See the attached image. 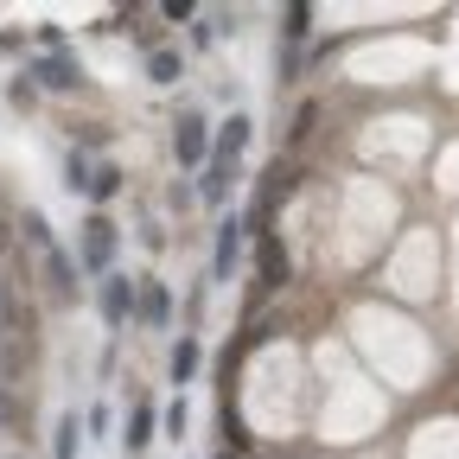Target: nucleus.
Listing matches in <instances>:
<instances>
[{"mask_svg": "<svg viewBox=\"0 0 459 459\" xmlns=\"http://www.w3.org/2000/svg\"><path fill=\"white\" fill-rule=\"evenodd\" d=\"M198 377V338L186 332L179 344H172V383H192Z\"/></svg>", "mask_w": 459, "mask_h": 459, "instance_id": "1a4fd4ad", "label": "nucleus"}, {"mask_svg": "<svg viewBox=\"0 0 459 459\" xmlns=\"http://www.w3.org/2000/svg\"><path fill=\"white\" fill-rule=\"evenodd\" d=\"M153 421H160V415H153V402H141L134 421H128V453H141V446L153 440Z\"/></svg>", "mask_w": 459, "mask_h": 459, "instance_id": "ddd939ff", "label": "nucleus"}, {"mask_svg": "<svg viewBox=\"0 0 459 459\" xmlns=\"http://www.w3.org/2000/svg\"><path fill=\"white\" fill-rule=\"evenodd\" d=\"M65 192H71V198H77V192H90V160H83V153H71V160H65Z\"/></svg>", "mask_w": 459, "mask_h": 459, "instance_id": "2eb2a0df", "label": "nucleus"}, {"mask_svg": "<svg viewBox=\"0 0 459 459\" xmlns=\"http://www.w3.org/2000/svg\"><path fill=\"white\" fill-rule=\"evenodd\" d=\"M230 179H237V166H217V160H211V166H204V186H198V198H204V204H223Z\"/></svg>", "mask_w": 459, "mask_h": 459, "instance_id": "9d476101", "label": "nucleus"}, {"mask_svg": "<svg viewBox=\"0 0 459 459\" xmlns=\"http://www.w3.org/2000/svg\"><path fill=\"white\" fill-rule=\"evenodd\" d=\"M249 128H255L249 115H230V122L217 128V153H211V160H217V166H237V160H243V147H249Z\"/></svg>", "mask_w": 459, "mask_h": 459, "instance_id": "0eeeda50", "label": "nucleus"}, {"mask_svg": "<svg viewBox=\"0 0 459 459\" xmlns=\"http://www.w3.org/2000/svg\"><path fill=\"white\" fill-rule=\"evenodd\" d=\"M172 153H179V166H204L211 134H204V115H198V108L179 115V128H172Z\"/></svg>", "mask_w": 459, "mask_h": 459, "instance_id": "7ed1b4c3", "label": "nucleus"}, {"mask_svg": "<svg viewBox=\"0 0 459 459\" xmlns=\"http://www.w3.org/2000/svg\"><path fill=\"white\" fill-rule=\"evenodd\" d=\"M211 39H217V20H198V26H192V45H198V51H204V45H211Z\"/></svg>", "mask_w": 459, "mask_h": 459, "instance_id": "4be33fe9", "label": "nucleus"}, {"mask_svg": "<svg viewBox=\"0 0 459 459\" xmlns=\"http://www.w3.org/2000/svg\"><path fill=\"white\" fill-rule=\"evenodd\" d=\"M13 421H20V402H13L7 389H0V428H13Z\"/></svg>", "mask_w": 459, "mask_h": 459, "instance_id": "412c9836", "label": "nucleus"}, {"mask_svg": "<svg viewBox=\"0 0 459 459\" xmlns=\"http://www.w3.org/2000/svg\"><path fill=\"white\" fill-rule=\"evenodd\" d=\"M262 274H268V287H274V281H287V255H281V243H274V237L262 243Z\"/></svg>", "mask_w": 459, "mask_h": 459, "instance_id": "f3484780", "label": "nucleus"}, {"mask_svg": "<svg viewBox=\"0 0 459 459\" xmlns=\"http://www.w3.org/2000/svg\"><path fill=\"white\" fill-rule=\"evenodd\" d=\"M51 459H77V415L57 421V434H51Z\"/></svg>", "mask_w": 459, "mask_h": 459, "instance_id": "4468645a", "label": "nucleus"}, {"mask_svg": "<svg viewBox=\"0 0 459 459\" xmlns=\"http://www.w3.org/2000/svg\"><path fill=\"white\" fill-rule=\"evenodd\" d=\"M26 77H39L45 90H77V83H83V65H77L71 51H45V57H32V65H26Z\"/></svg>", "mask_w": 459, "mask_h": 459, "instance_id": "f03ea898", "label": "nucleus"}, {"mask_svg": "<svg viewBox=\"0 0 459 459\" xmlns=\"http://www.w3.org/2000/svg\"><path fill=\"white\" fill-rule=\"evenodd\" d=\"M122 179H128L122 166H96V172H90V198H96V204H108L115 192H122Z\"/></svg>", "mask_w": 459, "mask_h": 459, "instance_id": "f8f14e48", "label": "nucleus"}, {"mask_svg": "<svg viewBox=\"0 0 459 459\" xmlns=\"http://www.w3.org/2000/svg\"><path fill=\"white\" fill-rule=\"evenodd\" d=\"M307 20H313L307 7H287V26H281V32H287V45H300V39H307Z\"/></svg>", "mask_w": 459, "mask_h": 459, "instance_id": "a211bd4d", "label": "nucleus"}, {"mask_svg": "<svg viewBox=\"0 0 459 459\" xmlns=\"http://www.w3.org/2000/svg\"><path fill=\"white\" fill-rule=\"evenodd\" d=\"M45 274H51V287H57V294H65V300L77 294V262H71L65 249H57V243L45 249Z\"/></svg>", "mask_w": 459, "mask_h": 459, "instance_id": "6e6552de", "label": "nucleus"}, {"mask_svg": "<svg viewBox=\"0 0 459 459\" xmlns=\"http://www.w3.org/2000/svg\"><path fill=\"white\" fill-rule=\"evenodd\" d=\"M102 319L108 325H128L134 319V287L122 274H102Z\"/></svg>", "mask_w": 459, "mask_h": 459, "instance_id": "423d86ee", "label": "nucleus"}, {"mask_svg": "<svg viewBox=\"0 0 459 459\" xmlns=\"http://www.w3.org/2000/svg\"><path fill=\"white\" fill-rule=\"evenodd\" d=\"M134 319H141V325H166V319H172L166 281H141V287H134Z\"/></svg>", "mask_w": 459, "mask_h": 459, "instance_id": "39448f33", "label": "nucleus"}, {"mask_svg": "<svg viewBox=\"0 0 459 459\" xmlns=\"http://www.w3.org/2000/svg\"><path fill=\"white\" fill-rule=\"evenodd\" d=\"M147 71H153V83H179V77H186V65H179V51H160V45L147 51Z\"/></svg>", "mask_w": 459, "mask_h": 459, "instance_id": "9b49d317", "label": "nucleus"}, {"mask_svg": "<svg viewBox=\"0 0 459 459\" xmlns=\"http://www.w3.org/2000/svg\"><path fill=\"white\" fill-rule=\"evenodd\" d=\"M237 255H243V217H223V223H217V255H211V281H230Z\"/></svg>", "mask_w": 459, "mask_h": 459, "instance_id": "20e7f679", "label": "nucleus"}, {"mask_svg": "<svg viewBox=\"0 0 459 459\" xmlns=\"http://www.w3.org/2000/svg\"><path fill=\"white\" fill-rule=\"evenodd\" d=\"M160 421H166V434H172V440H179V434H186V402H172V409H166Z\"/></svg>", "mask_w": 459, "mask_h": 459, "instance_id": "6ab92c4d", "label": "nucleus"}, {"mask_svg": "<svg viewBox=\"0 0 459 459\" xmlns=\"http://www.w3.org/2000/svg\"><path fill=\"white\" fill-rule=\"evenodd\" d=\"M77 262L90 268V274H108V262H115V223L96 211L90 223H83V243H77Z\"/></svg>", "mask_w": 459, "mask_h": 459, "instance_id": "f257e3e1", "label": "nucleus"}, {"mask_svg": "<svg viewBox=\"0 0 459 459\" xmlns=\"http://www.w3.org/2000/svg\"><path fill=\"white\" fill-rule=\"evenodd\" d=\"M20 230H26V243H32V249H51V223H45V211H26Z\"/></svg>", "mask_w": 459, "mask_h": 459, "instance_id": "dca6fc26", "label": "nucleus"}, {"mask_svg": "<svg viewBox=\"0 0 459 459\" xmlns=\"http://www.w3.org/2000/svg\"><path fill=\"white\" fill-rule=\"evenodd\" d=\"M39 45L45 51H65V26H39Z\"/></svg>", "mask_w": 459, "mask_h": 459, "instance_id": "aec40b11", "label": "nucleus"}, {"mask_svg": "<svg viewBox=\"0 0 459 459\" xmlns=\"http://www.w3.org/2000/svg\"><path fill=\"white\" fill-rule=\"evenodd\" d=\"M0 358H7V351H0Z\"/></svg>", "mask_w": 459, "mask_h": 459, "instance_id": "5701e85b", "label": "nucleus"}]
</instances>
